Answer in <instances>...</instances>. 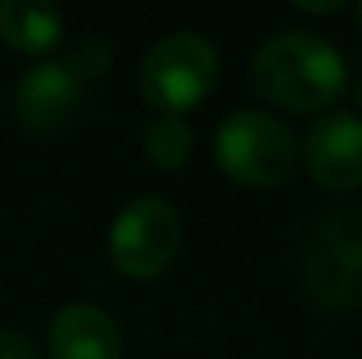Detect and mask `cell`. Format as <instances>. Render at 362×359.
<instances>
[{
  "label": "cell",
  "mask_w": 362,
  "mask_h": 359,
  "mask_svg": "<svg viewBox=\"0 0 362 359\" xmlns=\"http://www.w3.org/2000/svg\"><path fill=\"white\" fill-rule=\"evenodd\" d=\"M303 162L320 187L356 190L362 183V117L341 110L320 117L303 141Z\"/></svg>",
  "instance_id": "6"
},
{
  "label": "cell",
  "mask_w": 362,
  "mask_h": 359,
  "mask_svg": "<svg viewBox=\"0 0 362 359\" xmlns=\"http://www.w3.org/2000/svg\"><path fill=\"white\" fill-rule=\"evenodd\" d=\"M64 14L57 4L42 0H4L0 4V35L21 53H49L60 42Z\"/></svg>",
  "instance_id": "9"
},
{
  "label": "cell",
  "mask_w": 362,
  "mask_h": 359,
  "mask_svg": "<svg viewBox=\"0 0 362 359\" xmlns=\"http://www.w3.org/2000/svg\"><path fill=\"white\" fill-rule=\"evenodd\" d=\"M0 359H39V353L21 331H0Z\"/></svg>",
  "instance_id": "12"
},
{
  "label": "cell",
  "mask_w": 362,
  "mask_h": 359,
  "mask_svg": "<svg viewBox=\"0 0 362 359\" xmlns=\"http://www.w3.org/2000/svg\"><path fill=\"white\" fill-rule=\"evenodd\" d=\"M148 159L162 169H180L194 152V127L183 117H158L144 134Z\"/></svg>",
  "instance_id": "10"
},
{
  "label": "cell",
  "mask_w": 362,
  "mask_h": 359,
  "mask_svg": "<svg viewBox=\"0 0 362 359\" xmlns=\"http://www.w3.org/2000/svg\"><path fill=\"white\" fill-rule=\"evenodd\" d=\"M215 159L246 187H271L292 176L299 144L292 130L260 110H236L215 130Z\"/></svg>",
  "instance_id": "4"
},
{
  "label": "cell",
  "mask_w": 362,
  "mask_h": 359,
  "mask_svg": "<svg viewBox=\"0 0 362 359\" xmlns=\"http://www.w3.org/2000/svg\"><path fill=\"white\" fill-rule=\"evenodd\" d=\"M356 96H359V106H362V78H359V92H356Z\"/></svg>",
  "instance_id": "14"
},
{
  "label": "cell",
  "mask_w": 362,
  "mask_h": 359,
  "mask_svg": "<svg viewBox=\"0 0 362 359\" xmlns=\"http://www.w3.org/2000/svg\"><path fill=\"white\" fill-rule=\"evenodd\" d=\"M49 359H120L123 338L117 321L95 303H67L46 331Z\"/></svg>",
  "instance_id": "8"
},
{
  "label": "cell",
  "mask_w": 362,
  "mask_h": 359,
  "mask_svg": "<svg viewBox=\"0 0 362 359\" xmlns=\"http://www.w3.org/2000/svg\"><path fill=\"white\" fill-rule=\"evenodd\" d=\"M180 215L162 198H137L110 226V257L130 278L162 275L180 250Z\"/></svg>",
  "instance_id": "5"
},
{
  "label": "cell",
  "mask_w": 362,
  "mask_h": 359,
  "mask_svg": "<svg viewBox=\"0 0 362 359\" xmlns=\"http://www.w3.org/2000/svg\"><path fill=\"white\" fill-rule=\"evenodd\" d=\"M110 60H113L110 42L99 39V35H85V39L74 42V50H71V57H67L64 64H67L81 81H92V78H99L103 71H110Z\"/></svg>",
  "instance_id": "11"
},
{
  "label": "cell",
  "mask_w": 362,
  "mask_h": 359,
  "mask_svg": "<svg viewBox=\"0 0 362 359\" xmlns=\"http://www.w3.org/2000/svg\"><path fill=\"white\" fill-rule=\"evenodd\" d=\"M303 278L310 300L327 314L362 303V208H338L317 222Z\"/></svg>",
  "instance_id": "3"
},
{
  "label": "cell",
  "mask_w": 362,
  "mask_h": 359,
  "mask_svg": "<svg viewBox=\"0 0 362 359\" xmlns=\"http://www.w3.org/2000/svg\"><path fill=\"white\" fill-rule=\"evenodd\" d=\"M359 28H362V4H359Z\"/></svg>",
  "instance_id": "15"
},
{
  "label": "cell",
  "mask_w": 362,
  "mask_h": 359,
  "mask_svg": "<svg viewBox=\"0 0 362 359\" xmlns=\"http://www.w3.org/2000/svg\"><path fill=\"white\" fill-rule=\"evenodd\" d=\"M85 81L64 60H42L28 67L14 89V113L32 130H60L81 113Z\"/></svg>",
  "instance_id": "7"
},
{
  "label": "cell",
  "mask_w": 362,
  "mask_h": 359,
  "mask_svg": "<svg viewBox=\"0 0 362 359\" xmlns=\"http://www.w3.org/2000/svg\"><path fill=\"white\" fill-rule=\"evenodd\" d=\"M292 7H296V11H306V14H327V11H341L345 4H341V0H327V4H306V0H296Z\"/></svg>",
  "instance_id": "13"
},
{
  "label": "cell",
  "mask_w": 362,
  "mask_h": 359,
  "mask_svg": "<svg viewBox=\"0 0 362 359\" xmlns=\"http://www.w3.org/2000/svg\"><path fill=\"white\" fill-rule=\"evenodd\" d=\"M218 81V53L197 32L158 39L141 64V96L158 117H183L201 106Z\"/></svg>",
  "instance_id": "2"
},
{
  "label": "cell",
  "mask_w": 362,
  "mask_h": 359,
  "mask_svg": "<svg viewBox=\"0 0 362 359\" xmlns=\"http://www.w3.org/2000/svg\"><path fill=\"white\" fill-rule=\"evenodd\" d=\"M250 85L260 99L296 110L317 113L345 96L349 67L334 42L317 32H281L267 39L250 60Z\"/></svg>",
  "instance_id": "1"
}]
</instances>
